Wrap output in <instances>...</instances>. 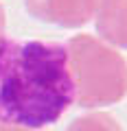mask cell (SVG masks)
<instances>
[{
    "mask_svg": "<svg viewBox=\"0 0 127 131\" xmlns=\"http://www.w3.org/2000/svg\"><path fill=\"white\" fill-rule=\"evenodd\" d=\"M0 131H37V129H22V127H2Z\"/></svg>",
    "mask_w": 127,
    "mask_h": 131,
    "instance_id": "4",
    "label": "cell"
},
{
    "mask_svg": "<svg viewBox=\"0 0 127 131\" xmlns=\"http://www.w3.org/2000/svg\"><path fill=\"white\" fill-rule=\"evenodd\" d=\"M70 52V70L75 79L77 98L83 107H101L125 96L127 68L118 55L92 46L77 44Z\"/></svg>",
    "mask_w": 127,
    "mask_h": 131,
    "instance_id": "2",
    "label": "cell"
},
{
    "mask_svg": "<svg viewBox=\"0 0 127 131\" xmlns=\"http://www.w3.org/2000/svg\"><path fill=\"white\" fill-rule=\"evenodd\" d=\"M77 98L70 52L55 42L0 39V122L37 129L55 125Z\"/></svg>",
    "mask_w": 127,
    "mask_h": 131,
    "instance_id": "1",
    "label": "cell"
},
{
    "mask_svg": "<svg viewBox=\"0 0 127 131\" xmlns=\"http://www.w3.org/2000/svg\"><path fill=\"white\" fill-rule=\"evenodd\" d=\"M68 131H123L114 118L105 116V114H96V116H85L75 120Z\"/></svg>",
    "mask_w": 127,
    "mask_h": 131,
    "instance_id": "3",
    "label": "cell"
}]
</instances>
